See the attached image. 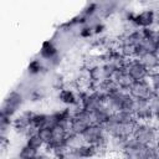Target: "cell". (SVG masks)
Masks as SVG:
<instances>
[{
	"mask_svg": "<svg viewBox=\"0 0 159 159\" xmlns=\"http://www.w3.org/2000/svg\"><path fill=\"white\" fill-rule=\"evenodd\" d=\"M132 138L145 147H152L159 143V129L152 122L137 120Z\"/></svg>",
	"mask_w": 159,
	"mask_h": 159,
	"instance_id": "obj_1",
	"label": "cell"
},
{
	"mask_svg": "<svg viewBox=\"0 0 159 159\" xmlns=\"http://www.w3.org/2000/svg\"><path fill=\"white\" fill-rule=\"evenodd\" d=\"M82 139L84 143L94 145L99 150V155H102V153L108 152V144L111 137L107 134L103 125L92 123L87 128V130L82 134Z\"/></svg>",
	"mask_w": 159,
	"mask_h": 159,
	"instance_id": "obj_2",
	"label": "cell"
},
{
	"mask_svg": "<svg viewBox=\"0 0 159 159\" xmlns=\"http://www.w3.org/2000/svg\"><path fill=\"white\" fill-rule=\"evenodd\" d=\"M134 102H135V99L127 91H123V89H118V91L108 94L107 99H106V104L113 113L119 112V111L133 112Z\"/></svg>",
	"mask_w": 159,
	"mask_h": 159,
	"instance_id": "obj_3",
	"label": "cell"
},
{
	"mask_svg": "<svg viewBox=\"0 0 159 159\" xmlns=\"http://www.w3.org/2000/svg\"><path fill=\"white\" fill-rule=\"evenodd\" d=\"M134 124L135 123H123V122H120L116 117V114L113 113L109 117V119L103 124V128H104V130L107 132V134L111 138H124V139H129V138H132Z\"/></svg>",
	"mask_w": 159,
	"mask_h": 159,
	"instance_id": "obj_4",
	"label": "cell"
},
{
	"mask_svg": "<svg viewBox=\"0 0 159 159\" xmlns=\"http://www.w3.org/2000/svg\"><path fill=\"white\" fill-rule=\"evenodd\" d=\"M26 101V96L22 91L20 89H12L7 93V96L5 97L2 104H1V111L0 114L14 118L19 111L21 109V107L24 106Z\"/></svg>",
	"mask_w": 159,
	"mask_h": 159,
	"instance_id": "obj_5",
	"label": "cell"
},
{
	"mask_svg": "<svg viewBox=\"0 0 159 159\" xmlns=\"http://www.w3.org/2000/svg\"><path fill=\"white\" fill-rule=\"evenodd\" d=\"M39 57L46 63V66L48 68L57 67L61 62L60 50L52 40H47L42 43V46L40 48V52H39Z\"/></svg>",
	"mask_w": 159,
	"mask_h": 159,
	"instance_id": "obj_6",
	"label": "cell"
},
{
	"mask_svg": "<svg viewBox=\"0 0 159 159\" xmlns=\"http://www.w3.org/2000/svg\"><path fill=\"white\" fill-rule=\"evenodd\" d=\"M157 19H158V12L153 7L144 9L139 12H135L133 16V26L135 29H150L157 25Z\"/></svg>",
	"mask_w": 159,
	"mask_h": 159,
	"instance_id": "obj_7",
	"label": "cell"
},
{
	"mask_svg": "<svg viewBox=\"0 0 159 159\" xmlns=\"http://www.w3.org/2000/svg\"><path fill=\"white\" fill-rule=\"evenodd\" d=\"M128 93L134 98V99H144L148 101L153 94V87L149 83L148 80H143V81H134L133 84L130 86V88L128 89Z\"/></svg>",
	"mask_w": 159,
	"mask_h": 159,
	"instance_id": "obj_8",
	"label": "cell"
},
{
	"mask_svg": "<svg viewBox=\"0 0 159 159\" xmlns=\"http://www.w3.org/2000/svg\"><path fill=\"white\" fill-rule=\"evenodd\" d=\"M147 150H148V147L130 138L122 152V159H145Z\"/></svg>",
	"mask_w": 159,
	"mask_h": 159,
	"instance_id": "obj_9",
	"label": "cell"
},
{
	"mask_svg": "<svg viewBox=\"0 0 159 159\" xmlns=\"http://www.w3.org/2000/svg\"><path fill=\"white\" fill-rule=\"evenodd\" d=\"M31 116H32V111H24V112L17 113L12 119V128L17 133L26 135L30 130L35 129L31 124Z\"/></svg>",
	"mask_w": 159,
	"mask_h": 159,
	"instance_id": "obj_10",
	"label": "cell"
},
{
	"mask_svg": "<svg viewBox=\"0 0 159 159\" xmlns=\"http://www.w3.org/2000/svg\"><path fill=\"white\" fill-rule=\"evenodd\" d=\"M124 70L128 72V75L133 78V81H143L148 80L149 77V71L140 63L138 58H130L127 61Z\"/></svg>",
	"mask_w": 159,
	"mask_h": 159,
	"instance_id": "obj_11",
	"label": "cell"
},
{
	"mask_svg": "<svg viewBox=\"0 0 159 159\" xmlns=\"http://www.w3.org/2000/svg\"><path fill=\"white\" fill-rule=\"evenodd\" d=\"M133 114L137 120H143V122H152L154 117V113L148 101H144V99H135L134 107H133Z\"/></svg>",
	"mask_w": 159,
	"mask_h": 159,
	"instance_id": "obj_12",
	"label": "cell"
},
{
	"mask_svg": "<svg viewBox=\"0 0 159 159\" xmlns=\"http://www.w3.org/2000/svg\"><path fill=\"white\" fill-rule=\"evenodd\" d=\"M57 98L61 103H63L66 107H76L80 106V96H78V91H73L72 88L65 87L62 89L58 91L57 93Z\"/></svg>",
	"mask_w": 159,
	"mask_h": 159,
	"instance_id": "obj_13",
	"label": "cell"
},
{
	"mask_svg": "<svg viewBox=\"0 0 159 159\" xmlns=\"http://www.w3.org/2000/svg\"><path fill=\"white\" fill-rule=\"evenodd\" d=\"M20 91H22L26 96V99H30L31 102H40L47 97V88L41 84L27 86L26 88L20 89Z\"/></svg>",
	"mask_w": 159,
	"mask_h": 159,
	"instance_id": "obj_14",
	"label": "cell"
},
{
	"mask_svg": "<svg viewBox=\"0 0 159 159\" xmlns=\"http://www.w3.org/2000/svg\"><path fill=\"white\" fill-rule=\"evenodd\" d=\"M72 152L77 159H96L99 157V150L94 145L87 144V143H83L82 145L73 149Z\"/></svg>",
	"mask_w": 159,
	"mask_h": 159,
	"instance_id": "obj_15",
	"label": "cell"
},
{
	"mask_svg": "<svg viewBox=\"0 0 159 159\" xmlns=\"http://www.w3.org/2000/svg\"><path fill=\"white\" fill-rule=\"evenodd\" d=\"M112 80L116 82V84L118 86V88L119 89H123V91H127L128 92V89L130 88V86L133 84V78L128 75V72L124 70V68H120V70H118L116 73H114V76L112 77Z\"/></svg>",
	"mask_w": 159,
	"mask_h": 159,
	"instance_id": "obj_16",
	"label": "cell"
},
{
	"mask_svg": "<svg viewBox=\"0 0 159 159\" xmlns=\"http://www.w3.org/2000/svg\"><path fill=\"white\" fill-rule=\"evenodd\" d=\"M47 70H48V67L46 66V63L40 57H35L29 62V65L26 67V73L30 77H37V76L45 73Z\"/></svg>",
	"mask_w": 159,
	"mask_h": 159,
	"instance_id": "obj_17",
	"label": "cell"
},
{
	"mask_svg": "<svg viewBox=\"0 0 159 159\" xmlns=\"http://www.w3.org/2000/svg\"><path fill=\"white\" fill-rule=\"evenodd\" d=\"M68 135V130L61 128V127H56L52 129V138H51V142L50 144L46 147L47 150L50 149H53V148H57V147H62L65 145V142H66V138Z\"/></svg>",
	"mask_w": 159,
	"mask_h": 159,
	"instance_id": "obj_18",
	"label": "cell"
},
{
	"mask_svg": "<svg viewBox=\"0 0 159 159\" xmlns=\"http://www.w3.org/2000/svg\"><path fill=\"white\" fill-rule=\"evenodd\" d=\"M91 114H92V122L94 124L103 125L109 119V117L113 114V112L108 108L107 104H102L98 108H96L93 112H91Z\"/></svg>",
	"mask_w": 159,
	"mask_h": 159,
	"instance_id": "obj_19",
	"label": "cell"
},
{
	"mask_svg": "<svg viewBox=\"0 0 159 159\" xmlns=\"http://www.w3.org/2000/svg\"><path fill=\"white\" fill-rule=\"evenodd\" d=\"M137 58L140 61V63L149 72H154V71L159 70V61H158L155 53H153V52H144V53L139 55Z\"/></svg>",
	"mask_w": 159,
	"mask_h": 159,
	"instance_id": "obj_20",
	"label": "cell"
},
{
	"mask_svg": "<svg viewBox=\"0 0 159 159\" xmlns=\"http://www.w3.org/2000/svg\"><path fill=\"white\" fill-rule=\"evenodd\" d=\"M91 124L92 123H89V122H87L84 119H81L78 117H72L71 123H70V132L73 133V134L82 135Z\"/></svg>",
	"mask_w": 159,
	"mask_h": 159,
	"instance_id": "obj_21",
	"label": "cell"
},
{
	"mask_svg": "<svg viewBox=\"0 0 159 159\" xmlns=\"http://www.w3.org/2000/svg\"><path fill=\"white\" fill-rule=\"evenodd\" d=\"M25 138H26L25 144H26V145H29L30 148L35 149V150L41 152V149H42V148H46V147H45V144H43V142H42V140H41V138L39 137L37 132L30 133V134L25 135Z\"/></svg>",
	"mask_w": 159,
	"mask_h": 159,
	"instance_id": "obj_22",
	"label": "cell"
},
{
	"mask_svg": "<svg viewBox=\"0 0 159 159\" xmlns=\"http://www.w3.org/2000/svg\"><path fill=\"white\" fill-rule=\"evenodd\" d=\"M130 139V138H129ZM129 139H124V138H111L109 139V144H108V150L113 152V153H118L122 154L127 142Z\"/></svg>",
	"mask_w": 159,
	"mask_h": 159,
	"instance_id": "obj_23",
	"label": "cell"
},
{
	"mask_svg": "<svg viewBox=\"0 0 159 159\" xmlns=\"http://www.w3.org/2000/svg\"><path fill=\"white\" fill-rule=\"evenodd\" d=\"M84 142L82 139V135H78V134H73L71 132H68V135L66 138V142H65V147H67L70 150H73L76 148H78L80 145H82Z\"/></svg>",
	"mask_w": 159,
	"mask_h": 159,
	"instance_id": "obj_24",
	"label": "cell"
},
{
	"mask_svg": "<svg viewBox=\"0 0 159 159\" xmlns=\"http://www.w3.org/2000/svg\"><path fill=\"white\" fill-rule=\"evenodd\" d=\"M46 120H47V113L43 112H32L31 116V124L35 129H40L42 127L46 125Z\"/></svg>",
	"mask_w": 159,
	"mask_h": 159,
	"instance_id": "obj_25",
	"label": "cell"
},
{
	"mask_svg": "<svg viewBox=\"0 0 159 159\" xmlns=\"http://www.w3.org/2000/svg\"><path fill=\"white\" fill-rule=\"evenodd\" d=\"M39 153H40L39 150H35V149L30 148L29 145L24 144L17 153V159H34L39 155Z\"/></svg>",
	"mask_w": 159,
	"mask_h": 159,
	"instance_id": "obj_26",
	"label": "cell"
},
{
	"mask_svg": "<svg viewBox=\"0 0 159 159\" xmlns=\"http://www.w3.org/2000/svg\"><path fill=\"white\" fill-rule=\"evenodd\" d=\"M37 134L41 138V140L43 142L45 147H47L51 142V138H52V129L48 127H42V128L37 129Z\"/></svg>",
	"mask_w": 159,
	"mask_h": 159,
	"instance_id": "obj_27",
	"label": "cell"
},
{
	"mask_svg": "<svg viewBox=\"0 0 159 159\" xmlns=\"http://www.w3.org/2000/svg\"><path fill=\"white\" fill-rule=\"evenodd\" d=\"M148 81L152 84L154 93L159 96V70H157L154 72H150L149 77H148Z\"/></svg>",
	"mask_w": 159,
	"mask_h": 159,
	"instance_id": "obj_28",
	"label": "cell"
},
{
	"mask_svg": "<svg viewBox=\"0 0 159 159\" xmlns=\"http://www.w3.org/2000/svg\"><path fill=\"white\" fill-rule=\"evenodd\" d=\"M51 86H52L53 88H56L57 91H60V89L65 88L66 86H65V78H63V76H62V75H60V73H56V75L52 77Z\"/></svg>",
	"mask_w": 159,
	"mask_h": 159,
	"instance_id": "obj_29",
	"label": "cell"
},
{
	"mask_svg": "<svg viewBox=\"0 0 159 159\" xmlns=\"http://www.w3.org/2000/svg\"><path fill=\"white\" fill-rule=\"evenodd\" d=\"M145 159H159V143L152 147H148Z\"/></svg>",
	"mask_w": 159,
	"mask_h": 159,
	"instance_id": "obj_30",
	"label": "cell"
},
{
	"mask_svg": "<svg viewBox=\"0 0 159 159\" xmlns=\"http://www.w3.org/2000/svg\"><path fill=\"white\" fill-rule=\"evenodd\" d=\"M148 103H149V106H150V108H152V111H153L154 114L159 112V96H158V94L154 93V94L148 99Z\"/></svg>",
	"mask_w": 159,
	"mask_h": 159,
	"instance_id": "obj_31",
	"label": "cell"
},
{
	"mask_svg": "<svg viewBox=\"0 0 159 159\" xmlns=\"http://www.w3.org/2000/svg\"><path fill=\"white\" fill-rule=\"evenodd\" d=\"M34 159H53L52 158V155L50 154V153H39V155L36 157V158H34Z\"/></svg>",
	"mask_w": 159,
	"mask_h": 159,
	"instance_id": "obj_32",
	"label": "cell"
},
{
	"mask_svg": "<svg viewBox=\"0 0 159 159\" xmlns=\"http://www.w3.org/2000/svg\"><path fill=\"white\" fill-rule=\"evenodd\" d=\"M152 123L157 127V129H159V112L154 114V117H153V119H152Z\"/></svg>",
	"mask_w": 159,
	"mask_h": 159,
	"instance_id": "obj_33",
	"label": "cell"
}]
</instances>
